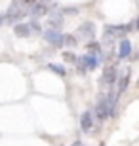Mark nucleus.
Returning a JSON list of instances; mask_svg holds the SVG:
<instances>
[{
	"mask_svg": "<svg viewBox=\"0 0 139 146\" xmlns=\"http://www.w3.org/2000/svg\"><path fill=\"white\" fill-rule=\"evenodd\" d=\"M29 4L27 2H13V4L10 6V10H8V15H6V19L10 23H13V25H17V23L21 21L23 17L29 13Z\"/></svg>",
	"mask_w": 139,
	"mask_h": 146,
	"instance_id": "obj_1",
	"label": "nucleus"
},
{
	"mask_svg": "<svg viewBox=\"0 0 139 146\" xmlns=\"http://www.w3.org/2000/svg\"><path fill=\"white\" fill-rule=\"evenodd\" d=\"M78 63V72L84 74L86 70H93L95 66H99V55H93V53H88V55H82L76 59Z\"/></svg>",
	"mask_w": 139,
	"mask_h": 146,
	"instance_id": "obj_2",
	"label": "nucleus"
},
{
	"mask_svg": "<svg viewBox=\"0 0 139 146\" xmlns=\"http://www.w3.org/2000/svg\"><path fill=\"white\" fill-rule=\"evenodd\" d=\"M130 25H107L103 34H105V42H112L114 36H124V34L130 31Z\"/></svg>",
	"mask_w": 139,
	"mask_h": 146,
	"instance_id": "obj_3",
	"label": "nucleus"
},
{
	"mask_svg": "<svg viewBox=\"0 0 139 146\" xmlns=\"http://www.w3.org/2000/svg\"><path fill=\"white\" fill-rule=\"evenodd\" d=\"M76 36L80 38V40H91V38L95 36V25H93V23H84V25H80V27L76 29Z\"/></svg>",
	"mask_w": 139,
	"mask_h": 146,
	"instance_id": "obj_4",
	"label": "nucleus"
},
{
	"mask_svg": "<svg viewBox=\"0 0 139 146\" xmlns=\"http://www.w3.org/2000/svg\"><path fill=\"white\" fill-rule=\"evenodd\" d=\"M61 25H63V13H61V10H50V15H48L50 31H59Z\"/></svg>",
	"mask_w": 139,
	"mask_h": 146,
	"instance_id": "obj_5",
	"label": "nucleus"
},
{
	"mask_svg": "<svg viewBox=\"0 0 139 146\" xmlns=\"http://www.w3.org/2000/svg\"><path fill=\"white\" fill-rule=\"evenodd\" d=\"M118 80V68L116 66H107L103 70V76H101V84L103 86H114V82Z\"/></svg>",
	"mask_w": 139,
	"mask_h": 146,
	"instance_id": "obj_6",
	"label": "nucleus"
},
{
	"mask_svg": "<svg viewBox=\"0 0 139 146\" xmlns=\"http://www.w3.org/2000/svg\"><path fill=\"white\" fill-rule=\"evenodd\" d=\"M44 40L50 44V46H55V48H59L61 44H63V36H61V33L59 31H46L44 33Z\"/></svg>",
	"mask_w": 139,
	"mask_h": 146,
	"instance_id": "obj_7",
	"label": "nucleus"
},
{
	"mask_svg": "<svg viewBox=\"0 0 139 146\" xmlns=\"http://www.w3.org/2000/svg\"><path fill=\"white\" fill-rule=\"evenodd\" d=\"M29 13H31L34 19H38V17H42V15H46L48 13V6L46 4H42V2H34V4H29Z\"/></svg>",
	"mask_w": 139,
	"mask_h": 146,
	"instance_id": "obj_8",
	"label": "nucleus"
},
{
	"mask_svg": "<svg viewBox=\"0 0 139 146\" xmlns=\"http://www.w3.org/2000/svg\"><path fill=\"white\" fill-rule=\"evenodd\" d=\"M132 55V42H130L128 38H122L120 40V46H118V57L120 59H126Z\"/></svg>",
	"mask_w": 139,
	"mask_h": 146,
	"instance_id": "obj_9",
	"label": "nucleus"
},
{
	"mask_svg": "<svg viewBox=\"0 0 139 146\" xmlns=\"http://www.w3.org/2000/svg\"><path fill=\"white\" fill-rule=\"evenodd\" d=\"M80 127L84 133H90L91 127H93V116H91V112H84L80 116Z\"/></svg>",
	"mask_w": 139,
	"mask_h": 146,
	"instance_id": "obj_10",
	"label": "nucleus"
},
{
	"mask_svg": "<svg viewBox=\"0 0 139 146\" xmlns=\"http://www.w3.org/2000/svg\"><path fill=\"white\" fill-rule=\"evenodd\" d=\"M13 33H15L17 36H21V38L31 36V31H29V25H27V23H17L15 27H13Z\"/></svg>",
	"mask_w": 139,
	"mask_h": 146,
	"instance_id": "obj_11",
	"label": "nucleus"
},
{
	"mask_svg": "<svg viewBox=\"0 0 139 146\" xmlns=\"http://www.w3.org/2000/svg\"><path fill=\"white\" fill-rule=\"evenodd\" d=\"M128 84H130V70L126 68V72H124V74L118 78V95H120V93H122L124 89L128 87Z\"/></svg>",
	"mask_w": 139,
	"mask_h": 146,
	"instance_id": "obj_12",
	"label": "nucleus"
},
{
	"mask_svg": "<svg viewBox=\"0 0 139 146\" xmlns=\"http://www.w3.org/2000/svg\"><path fill=\"white\" fill-rule=\"evenodd\" d=\"M50 70H54L55 74H59V76H65L67 74V70H65V66H61V65H55V63H50V66H48Z\"/></svg>",
	"mask_w": 139,
	"mask_h": 146,
	"instance_id": "obj_13",
	"label": "nucleus"
},
{
	"mask_svg": "<svg viewBox=\"0 0 139 146\" xmlns=\"http://www.w3.org/2000/svg\"><path fill=\"white\" fill-rule=\"evenodd\" d=\"M63 44H65V46H69V48H75V46H76L75 34H65V36H63Z\"/></svg>",
	"mask_w": 139,
	"mask_h": 146,
	"instance_id": "obj_14",
	"label": "nucleus"
},
{
	"mask_svg": "<svg viewBox=\"0 0 139 146\" xmlns=\"http://www.w3.org/2000/svg\"><path fill=\"white\" fill-rule=\"evenodd\" d=\"M88 49H90V51H93V55H99V53H101V46H99V42H88Z\"/></svg>",
	"mask_w": 139,
	"mask_h": 146,
	"instance_id": "obj_15",
	"label": "nucleus"
},
{
	"mask_svg": "<svg viewBox=\"0 0 139 146\" xmlns=\"http://www.w3.org/2000/svg\"><path fill=\"white\" fill-rule=\"evenodd\" d=\"M27 25H29V31H31V33H34V34L42 33V27H40L36 21H31V23H27Z\"/></svg>",
	"mask_w": 139,
	"mask_h": 146,
	"instance_id": "obj_16",
	"label": "nucleus"
},
{
	"mask_svg": "<svg viewBox=\"0 0 139 146\" xmlns=\"http://www.w3.org/2000/svg\"><path fill=\"white\" fill-rule=\"evenodd\" d=\"M63 59L69 61V63H75L76 57H75V53H73V51H65V53H63Z\"/></svg>",
	"mask_w": 139,
	"mask_h": 146,
	"instance_id": "obj_17",
	"label": "nucleus"
},
{
	"mask_svg": "<svg viewBox=\"0 0 139 146\" xmlns=\"http://www.w3.org/2000/svg\"><path fill=\"white\" fill-rule=\"evenodd\" d=\"M73 146H82V142H80V141H76V142H75Z\"/></svg>",
	"mask_w": 139,
	"mask_h": 146,
	"instance_id": "obj_18",
	"label": "nucleus"
},
{
	"mask_svg": "<svg viewBox=\"0 0 139 146\" xmlns=\"http://www.w3.org/2000/svg\"><path fill=\"white\" fill-rule=\"evenodd\" d=\"M135 27H137V31H139V19H137V21H135Z\"/></svg>",
	"mask_w": 139,
	"mask_h": 146,
	"instance_id": "obj_19",
	"label": "nucleus"
},
{
	"mask_svg": "<svg viewBox=\"0 0 139 146\" xmlns=\"http://www.w3.org/2000/svg\"><path fill=\"white\" fill-rule=\"evenodd\" d=\"M2 21H4V17H2V15H0V25H2Z\"/></svg>",
	"mask_w": 139,
	"mask_h": 146,
	"instance_id": "obj_20",
	"label": "nucleus"
},
{
	"mask_svg": "<svg viewBox=\"0 0 139 146\" xmlns=\"http://www.w3.org/2000/svg\"><path fill=\"white\" fill-rule=\"evenodd\" d=\"M99 146H105V142H101V144H99Z\"/></svg>",
	"mask_w": 139,
	"mask_h": 146,
	"instance_id": "obj_21",
	"label": "nucleus"
},
{
	"mask_svg": "<svg viewBox=\"0 0 139 146\" xmlns=\"http://www.w3.org/2000/svg\"><path fill=\"white\" fill-rule=\"evenodd\" d=\"M137 86H139V80H137Z\"/></svg>",
	"mask_w": 139,
	"mask_h": 146,
	"instance_id": "obj_22",
	"label": "nucleus"
}]
</instances>
